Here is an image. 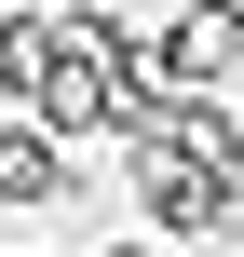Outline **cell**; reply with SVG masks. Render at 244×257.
Segmentation results:
<instances>
[{
	"instance_id": "1",
	"label": "cell",
	"mask_w": 244,
	"mask_h": 257,
	"mask_svg": "<svg viewBox=\"0 0 244 257\" xmlns=\"http://www.w3.org/2000/svg\"><path fill=\"white\" fill-rule=\"evenodd\" d=\"M136 217H149L163 244H204V230H244V190L204 163V149H163V136H136Z\"/></svg>"
},
{
	"instance_id": "2",
	"label": "cell",
	"mask_w": 244,
	"mask_h": 257,
	"mask_svg": "<svg viewBox=\"0 0 244 257\" xmlns=\"http://www.w3.org/2000/svg\"><path fill=\"white\" fill-rule=\"evenodd\" d=\"M68 136H41V122H0V203H68Z\"/></svg>"
},
{
	"instance_id": "3",
	"label": "cell",
	"mask_w": 244,
	"mask_h": 257,
	"mask_svg": "<svg viewBox=\"0 0 244 257\" xmlns=\"http://www.w3.org/2000/svg\"><path fill=\"white\" fill-rule=\"evenodd\" d=\"M109 257H177V244H109Z\"/></svg>"
},
{
	"instance_id": "4",
	"label": "cell",
	"mask_w": 244,
	"mask_h": 257,
	"mask_svg": "<svg viewBox=\"0 0 244 257\" xmlns=\"http://www.w3.org/2000/svg\"><path fill=\"white\" fill-rule=\"evenodd\" d=\"M231 95H244V68H231Z\"/></svg>"
}]
</instances>
